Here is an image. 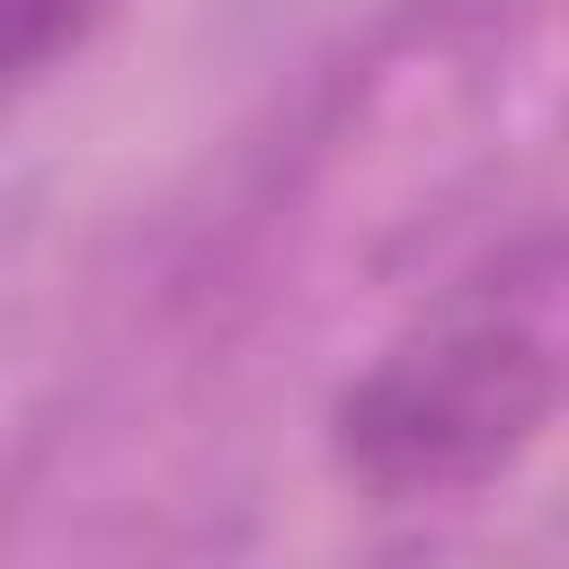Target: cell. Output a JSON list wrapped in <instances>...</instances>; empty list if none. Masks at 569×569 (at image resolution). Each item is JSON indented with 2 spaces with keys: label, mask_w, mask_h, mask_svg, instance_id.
Wrapping results in <instances>:
<instances>
[{
  "label": "cell",
  "mask_w": 569,
  "mask_h": 569,
  "mask_svg": "<svg viewBox=\"0 0 569 569\" xmlns=\"http://www.w3.org/2000/svg\"><path fill=\"white\" fill-rule=\"evenodd\" d=\"M560 409V231L462 267L329 400L338 471L382 507L471 498L507 480Z\"/></svg>",
  "instance_id": "cell-1"
},
{
  "label": "cell",
  "mask_w": 569,
  "mask_h": 569,
  "mask_svg": "<svg viewBox=\"0 0 569 569\" xmlns=\"http://www.w3.org/2000/svg\"><path fill=\"white\" fill-rule=\"evenodd\" d=\"M107 18V0H0V116Z\"/></svg>",
  "instance_id": "cell-2"
}]
</instances>
